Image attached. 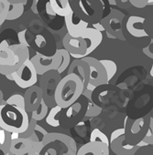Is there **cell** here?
Listing matches in <instances>:
<instances>
[{"label":"cell","mask_w":153,"mask_h":155,"mask_svg":"<svg viewBox=\"0 0 153 155\" xmlns=\"http://www.w3.org/2000/svg\"><path fill=\"white\" fill-rule=\"evenodd\" d=\"M85 86L80 78L74 74H67L59 82L55 91V103L65 110L73 105L83 95Z\"/></svg>","instance_id":"1"},{"label":"cell","mask_w":153,"mask_h":155,"mask_svg":"<svg viewBox=\"0 0 153 155\" xmlns=\"http://www.w3.org/2000/svg\"><path fill=\"white\" fill-rule=\"evenodd\" d=\"M30 123L29 113L22 109L3 103L0 106V127L10 133H23Z\"/></svg>","instance_id":"2"},{"label":"cell","mask_w":153,"mask_h":155,"mask_svg":"<svg viewBox=\"0 0 153 155\" xmlns=\"http://www.w3.org/2000/svg\"><path fill=\"white\" fill-rule=\"evenodd\" d=\"M103 2L99 0H76L70 1L73 14L88 24L101 22L104 15Z\"/></svg>","instance_id":"3"},{"label":"cell","mask_w":153,"mask_h":155,"mask_svg":"<svg viewBox=\"0 0 153 155\" xmlns=\"http://www.w3.org/2000/svg\"><path fill=\"white\" fill-rule=\"evenodd\" d=\"M38 73L30 59H28L24 64L16 70L13 74L6 76L9 80L13 81L19 88L28 90L36 85L38 81Z\"/></svg>","instance_id":"4"},{"label":"cell","mask_w":153,"mask_h":155,"mask_svg":"<svg viewBox=\"0 0 153 155\" xmlns=\"http://www.w3.org/2000/svg\"><path fill=\"white\" fill-rule=\"evenodd\" d=\"M125 15L116 9H111L110 13L101 20V24L105 28L107 38H117L125 41L126 38L123 32V20Z\"/></svg>","instance_id":"5"},{"label":"cell","mask_w":153,"mask_h":155,"mask_svg":"<svg viewBox=\"0 0 153 155\" xmlns=\"http://www.w3.org/2000/svg\"><path fill=\"white\" fill-rule=\"evenodd\" d=\"M124 128L126 141L131 145H137L146 136L148 125L144 118L131 120L129 117H126Z\"/></svg>","instance_id":"6"},{"label":"cell","mask_w":153,"mask_h":155,"mask_svg":"<svg viewBox=\"0 0 153 155\" xmlns=\"http://www.w3.org/2000/svg\"><path fill=\"white\" fill-rule=\"evenodd\" d=\"M109 148L116 155H135L139 149L137 145H131L126 141L125 128L116 129L111 133Z\"/></svg>","instance_id":"7"},{"label":"cell","mask_w":153,"mask_h":155,"mask_svg":"<svg viewBox=\"0 0 153 155\" xmlns=\"http://www.w3.org/2000/svg\"><path fill=\"white\" fill-rule=\"evenodd\" d=\"M30 61L34 65L38 75L42 76L50 71L57 70L60 67L61 59L57 53L51 56H46L41 53H37L30 58Z\"/></svg>","instance_id":"8"},{"label":"cell","mask_w":153,"mask_h":155,"mask_svg":"<svg viewBox=\"0 0 153 155\" xmlns=\"http://www.w3.org/2000/svg\"><path fill=\"white\" fill-rule=\"evenodd\" d=\"M61 75L56 71H50L44 75L41 76L40 79V85L39 86L42 91V96H43V100L44 101L47 103H50V101L54 100L55 97V91L57 89V86L59 84V82L61 81Z\"/></svg>","instance_id":"9"},{"label":"cell","mask_w":153,"mask_h":155,"mask_svg":"<svg viewBox=\"0 0 153 155\" xmlns=\"http://www.w3.org/2000/svg\"><path fill=\"white\" fill-rule=\"evenodd\" d=\"M87 62L90 68V78H89V84L97 88L102 85L108 84L107 76L105 68L101 64L100 60L95 58L93 57H86L83 58Z\"/></svg>","instance_id":"10"},{"label":"cell","mask_w":153,"mask_h":155,"mask_svg":"<svg viewBox=\"0 0 153 155\" xmlns=\"http://www.w3.org/2000/svg\"><path fill=\"white\" fill-rule=\"evenodd\" d=\"M62 44L64 48L74 59H82L85 58L87 43L84 38H73L67 33L62 39Z\"/></svg>","instance_id":"11"},{"label":"cell","mask_w":153,"mask_h":155,"mask_svg":"<svg viewBox=\"0 0 153 155\" xmlns=\"http://www.w3.org/2000/svg\"><path fill=\"white\" fill-rule=\"evenodd\" d=\"M24 98H25V110L28 113H31L35 110H37L38 107L40 105L43 100L42 91L39 86L35 85L26 90Z\"/></svg>","instance_id":"12"},{"label":"cell","mask_w":153,"mask_h":155,"mask_svg":"<svg viewBox=\"0 0 153 155\" xmlns=\"http://www.w3.org/2000/svg\"><path fill=\"white\" fill-rule=\"evenodd\" d=\"M67 74H74L77 77H79L85 86V90L88 86L89 78H90V68L87 62L85 61L83 58L72 60V62L71 63L68 68Z\"/></svg>","instance_id":"13"},{"label":"cell","mask_w":153,"mask_h":155,"mask_svg":"<svg viewBox=\"0 0 153 155\" xmlns=\"http://www.w3.org/2000/svg\"><path fill=\"white\" fill-rule=\"evenodd\" d=\"M79 38H84L87 43V50L85 53V58H86L93 51H95L99 47V45L102 43L103 33L97 31L96 29H95L93 28L88 27L85 30H84L82 32V34L80 35Z\"/></svg>","instance_id":"14"},{"label":"cell","mask_w":153,"mask_h":155,"mask_svg":"<svg viewBox=\"0 0 153 155\" xmlns=\"http://www.w3.org/2000/svg\"><path fill=\"white\" fill-rule=\"evenodd\" d=\"M64 21L68 34L73 38H79L82 32L85 30L89 26L88 23L76 17L73 12H71L68 17L64 18Z\"/></svg>","instance_id":"15"},{"label":"cell","mask_w":153,"mask_h":155,"mask_svg":"<svg viewBox=\"0 0 153 155\" xmlns=\"http://www.w3.org/2000/svg\"><path fill=\"white\" fill-rule=\"evenodd\" d=\"M144 23H145L144 18L138 17V16H131L128 18V19L127 21L126 28H127V32L135 38L148 37V35L143 27Z\"/></svg>","instance_id":"16"},{"label":"cell","mask_w":153,"mask_h":155,"mask_svg":"<svg viewBox=\"0 0 153 155\" xmlns=\"http://www.w3.org/2000/svg\"><path fill=\"white\" fill-rule=\"evenodd\" d=\"M76 155H109V146L99 142H87L84 144Z\"/></svg>","instance_id":"17"},{"label":"cell","mask_w":153,"mask_h":155,"mask_svg":"<svg viewBox=\"0 0 153 155\" xmlns=\"http://www.w3.org/2000/svg\"><path fill=\"white\" fill-rule=\"evenodd\" d=\"M49 4L53 13L60 17L66 18L72 12L70 1L68 0H50Z\"/></svg>","instance_id":"18"},{"label":"cell","mask_w":153,"mask_h":155,"mask_svg":"<svg viewBox=\"0 0 153 155\" xmlns=\"http://www.w3.org/2000/svg\"><path fill=\"white\" fill-rule=\"evenodd\" d=\"M30 150V139H16L12 140L10 146V152L13 155H29Z\"/></svg>","instance_id":"19"},{"label":"cell","mask_w":153,"mask_h":155,"mask_svg":"<svg viewBox=\"0 0 153 155\" xmlns=\"http://www.w3.org/2000/svg\"><path fill=\"white\" fill-rule=\"evenodd\" d=\"M83 96L87 99V110L85 116L92 118L100 115V113L102 112V107L97 105L93 100V91L85 90L83 92Z\"/></svg>","instance_id":"20"},{"label":"cell","mask_w":153,"mask_h":155,"mask_svg":"<svg viewBox=\"0 0 153 155\" xmlns=\"http://www.w3.org/2000/svg\"><path fill=\"white\" fill-rule=\"evenodd\" d=\"M9 10L7 20H16L24 13V5L20 1H9Z\"/></svg>","instance_id":"21"},{"label":"cell","mask_w":153,"mask_h":155,"mask_svg":"<svg viewBox=\"0 0 153 155\" xmlns=\"http://www.w3.org/2000/svg\"><path fill=\"white\" fill-rule=\"evenodd\" d=\"M55 53L58 54V56L60 57V59H61L60 67L56 70L61 75V73H63L65 71V69L69 68V67L71 63V55L65 48H59L55 51Z\"/></svg>","instance_id":"22"},{"label":"cell","mask_w":153,"mask_h":155,"mask_svg":"<svg viewBox=\"0 0 153 155\" xmlns=\"http://www.w3.org/2000/svg\"><path fill=\"white\" fill-rule=\"evenodd\" d=\"M61 108L59 106H53L50 110L49 111L47 117H46V122L48 125L53 127V128H57L61 125V121L60 119L58 118V116L60 115L61 111Z\"/></svg>","instance_id":"23"},{"label":"cell","mask_w":153,"mask_h":155,"mask_svg":"<svg viewBox=\"0 0 153 155\" xmlns=\"http://www.w3.org/2000/svg\"><path fill=\"white\" fill-rule=\"evenodd\" d=\"M11 141V133L0 127V150H2L5 154L9 153L10 150Z\"/></svg>","instance_id":"24"},{"label":"cell","mask_w":153,"mask_h":155,"mask_svg":"<svg viewBox=\"0 0 153 155\" xmlns=\"http://www.w3.org/2000/svg\"><path fill=\"white\" fill-rule=\"evenodd\" d=\"M10 48L14 51V53L18 56L19 60L22 61L23 63L26 62L28 59H30L29 47H26L21 44H15V45H11Z\"/></svg>","instance_id":"25"},{"label":"cell","mask_w":153,"mask_h":155,"mask_svg":"<svg viewBox=\"0 0 153 155\" xmlns=\"http://www.w3.org/2000/svg\"><path fill=\"white\" fill-rule=\"evenodd\" d=\"M48 113H49V107H48L47 103L44 101V100H42V101H41L40 105L38 107V109L29 114H30V118H32L36 121H40V120H42L43 119H45L47 117Z\"/></svg>","instance_id":"26"},{"label":"cell","mask_w":153,"mask_h":155,"mask_svg":"<svg viewBox=\"0 0 153 155\" xmlns=\"http://www.w3.org/2000/svg\"><path fill=\"white\" fill-rule=\"evenodd\" d=\"M100 62L106 69V76H107V81L109 82L113 79V77H115L117 71V66L116 62H114L111 59H101Z\"/></svg>","instance_id":"27"},{"label":"cell","mask_w":153,"mask_h":155,"mask_svg":"<svg viewBox=\"0 0 153 155\" xmlns=\"http://www.w3.org/2000/svg\"><path fill=\"white\" fill-rule=\"evenodd\" d=\"M90 141L91 142H99V143H103V144L109 146V139L99 129L93 130V131L91 132V135H90Z\"/></svg>","instance_id":"28"},{"label":"cell","mask_w":153,"mask_h":155,"mask_svg":"<svg viewBox=\"0 0 153 155\" xmlns=\"http://www.w3.org/2000/svg\"><path fill=\"white\" fill-rule=\"evenodd\" d=\"M6 104L15 106L17 108L25 110V98L21 94H14L11 97H9L6 101Z\"/></svg>","instance_id":"29"},{"label":"cell","mask_w":153,"mask_h":155,"mask_svg":"<svg viewBox=\"0 0 153 155\" xmlns=\"http://www.w3.org/2000/svg\"><path fill=\"white\" fill-rule=\"evenodd\" d=\"M9 5V0H0V28L8 18Z\"/></svg>","instance_id":"30"},{"label":"cell","mask_w":153,"mask_h":155,"mask_svg":"<svg viewBox=\"0 0 153 155\" xmlns=\"http://www.w3.org/2000/svg\"><path fill=\"white\" fill-rule=\"evenodd\" d=\"M48 134V132L42 128L40 127V125L37 124L36 126V129L33 132V134L30 136V138H29L30 140H33V141H37V142H41L43 143V140H44V138L46 137V135Z\"/></svg>","instance_id":"31"},{"label":"cell","mask_w":153,"mask_h":155,"mask_svg":"<svg viewBox=\"0 0 153 155\" xmlns=\"http://www.w3.org/2000/svg\"><path fill=\"white\" fill-rule=\"evenodd\" d=\"M147 145H153V118L150 117L148 120V128L146 133V136L142 140Z\"/></svg>","instance_id":"32"},{"label":"cell","mask_w":153,"mask_h":155,"mask_svg":"<svg viewBox=\"0 0 153 155\" xmlns=\"http://www.w3.org/2000/svg\"><path fill=\"white\" fill-rule=\"evenodd\" d=\"M36 126H37V121L30 117L29 127H28V129H27V130L25 132L19 134V138H22V139H29V138H30V136L33 134V132H34V130L36 129Z\"/></svg>","instance_id":"33"},{"label":"cell","mask_w":153,"mask_h":155,"mask_svg":"<svg viewBox=\"0 0 153 155\" xmlns=\"http://www.w3.org/2000/svg\"><path fill=\"white\" fill-rule=\"evenodd\" d=\"M148 0H130L129 3L137 8H143L147 5H148Z\"/></svg>","instance_id":"34"},{"label":"cell","mask_w":153,"mask_h":155,"mask_svg":"<svg viewBox=\"0 0 153 155\" xmlns=\"http://www.w3.org/2000/svg\"><path fill=\"white\" fill-rule=\"evenodd\" d=\"M25 32H26V30H25V31H22V32H20V33H19V42H20L19 44L24 45V46H26V47H29V44L26 42Z\"/></svg>","instance_id":"35"},{"label":"cell","mask_w":153,"mask_h":155,"mask_svg":"<svg viewBox=\"0 0 153 155\" xmlns=\"http://www.w3.org/2000/svg\"><path fill=\"white\" fill-rule=\"evenodd\" d=\"M142 51H143V53H144L146 56H148V58H150L153 59V52L150 50V44H149L148 46L143 48V50H142Z\"/></svg>","instance_id":"36"},{"label":"cell","mask_w":153,"mask_h":155,"mask_svg":"<svg viewBox=\"0 0 153 155\" xmlns=\"http://www.w3.org/2000/svg\"><path fill=\"white\" fill-rule=\"evenodd\" d=\"M92 26H93V28L96 29L97 31H99V32H101V33H103V32H106V31H105V28H104V27L102 26V24H101L100 22H98V23H96V24H93Z\"/></svg>","instance_id":"37"},{"label":"cell","mask_w":153,"mask_h":155,"mask_svg":"<svg viewBox=\"0 0 153 155\" xmlns=\"http://www.w3.org/2000/svg\"><path fill=\"white\" fill-rule=\"evenodd\" d=\"M3 103H5L4 101V99H3V92L0 93V106H1Z\"/></svg>","instance_id":"38"},{"label":"cell","mask_w":153,"mask_h":155,"mask_svg":"<svg viewBox=\"0 0 153 155\" xmlns=\"http://www.w3.org/2000/svg\"><path fill=\"white\" fill-rule=\"evenodd\" d=\"M150 76H151V77H153V64H152V66H151V69H150Z\"/></svg>","instance_id":"39"},{"label":"cell","mask_w":153,"mask_h":155,"mask_svg":"<svg viewBox=\"0 0 153 155\" xmlns=\"http://www.w3.org/2000/svg\"><path fill=\"white\" fill-rule=\"evenodd\" d=\"M0 155H5V153L2 150H0Z\"/></svg>","instance_id":"40"},{"label":"cell","mask_w":153,"mask_h":155,"mask_svg":"<svg viewBox=\"0 0 153 155\" xmlns=\"http://www.w3.org/2000/svg\"><path fill=\"white\" fill-rule=\"evenodd\" d=\"M29 155H42V154H29Z\"/></svg>","instance_id":"41"},{"label":"cell","mask_w":153,"mask_h":155,"mask_svg":"<svg viewBox=\"0 0 153 155\" xmlns=\"http://www.w3.org/2000/svg\"><path fill=\"white\" fill-rule=\"evenodd\" d=\"M1 92H2V91H1V90H0V93H1Z\"/></svg>","instance_id":"42"}]
</instances>
